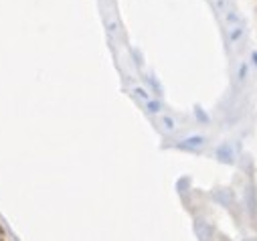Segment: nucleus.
<instances>
[{
	"label": "nucleus",
	"instance_id": "f257e3e1",
	"mask_svg": "<svg viewBox=\"0 0 257 241\" xmlns=\"http://www.w3.org/2000/svg\"><path fill=\"white\" fill-rule=\"evenodd\" d=\"M213 241H231V239H229V237H227V235H223V233H217V235H215V239H213Z\"/></svg>",
	"mask_w": 257,
	"mask_h": 241
}]
</instances>
